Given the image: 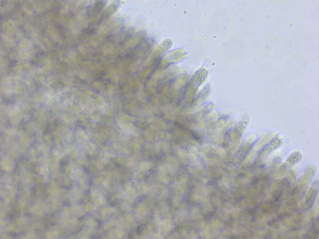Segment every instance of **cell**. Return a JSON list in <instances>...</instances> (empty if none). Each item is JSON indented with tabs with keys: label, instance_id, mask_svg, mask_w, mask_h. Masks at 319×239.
I'll return each instance as SVG.
<instances>
[{
	"label": "cell",
	"instance_id": "cell-1",
	"mask_svg": "<svg viewBox=\"0 0 319 239\" xmlns=\"http://www.w3.org/2000/svg\"><path fill=\"white\" fill-rule=\"evenodd\" d=\"M119 1H116L115 2H113L110 5L106 10L105 12L98 20V24H100L103 20L109 17L117 9L119 5Z\"/></svg>",
	"mask_w": 319,
	"mask_h": 239
},
{
	"label": "cell",
	"instance_id": "cell-2",
	"mask_svg": "<svg viewBox=\"0 0 319 239\" xmlns=\"http://www.w3.org/2000/svg\"><path fill=\"white\" fill-rule=\"evenodd\" d=\"M107 1L106 0L97 1L94 4L92 12L93 16L97 15L105 6Z\"/></svg>",
	"mask_w": 319,
	"mask_h": 239
}]
</instances>
